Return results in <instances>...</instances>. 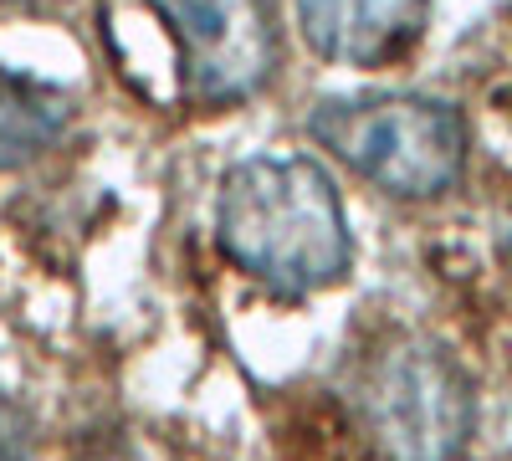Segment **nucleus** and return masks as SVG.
Instances as JSON below:
<instances>
[{
	"label": "nucleus",
	"mask_w": 512,
	"mask_h": 461,
	"mask_svg": "<svg viewBox=\"0 0 512 461\" xmlns=\"http://www.w3.org/2000/svg\"><path fill=\"white\" fill-rule=\"evenodd\" d=\"M431 21V0H297L303 41L338 67H390Z\"/></svg>",
	"instance_id": "39448f33"
},
{
	"label": "nucleus",
	"mask_w": 512,
	"mask_h": 461,
	"mask_svg": "<svg viewBox=\"0 0 512 461\" xmlns=\"http://www.w3.org/2000/svg\"><path fill=\"white\" fill-rule=\"evenodd\" d=\"M216 246L282 298L323 292L354 267L344 200L308 154L236 159L216 190Z\"/></svg>",
	"instance_id": "f257e3e1"
},
{
	"label": "nucleus",
	"mask_w": 512,
	"mask_h": 461,
	"mask_svg": "<svg viewBox=\"0 0 512 461\" xmlns=\"http://www.w3.org/2000/svg\"><path fill=\"white\" fill-rule=\"evenodd\" d=\"M359 415L390 461H456L477 426V390L446 344L395 333L359 369Z\"/></svg>",
	"instance_id": "7ed1b4c3"
},
{
	"label": "nucleus",
	"mask_w": 512,
	"mask_h": 461,
	"mask_svg": "<svg viewBox=\"0 0 512 461\" xmlns=\"http://www.w3.org/2000/svg\"><path fill=\"white\" fill-rule=\"evenodd\" d=\"M36 451V421L11 395H0V461H31Z\"/></svg>",
	"instance_id": "0eeeda50"
},
{
	"label": "nucleus",
	"mask_w": 512,
	"mask_h": 461,
	"mask_svg": "<svg viewBox=\"0 0 512 461\" xmlns=\"http://www.w3.org/2000/svg\"><path fill=\"white\" fill-rule=\"evenodd\" d=\"M67 118L72 108L57 88L0 67V170H16V164L47 154L62 139Z\"/></svg>",
	"instance_id": "423d86ee"
},
{
	"label": "nucleus",
	"mask_w": 512,
	"mask_h": 461,
	"mask_svg": "<svg viewBox=\"0 0 512 461\" xmlns=\"http://www.w3.org/2000/svg\"><path fill=\"white\" fill-rule=\"evenodd\" d=\"M149 11L175 36L185 103L231 108L277 77L282 36L267 0H149Z\"/></svg>",
	"instance_id": "20e7f679"
},
{
	"label": "nucleus",
	"mask_w": 512,
	"mask_h": 461,
	"mask_svg": "<svg viewBox=\"0 0 512 461\" xmlns=\"http://www.w3.org/2000/svg\"><path fill=\"white\" fill-rule=\"evenodd\" d=\"M308 134L338 164L384 195L431 200L466 170V118L446 98L425 93H359L323 98L308 113Z\"/></svg>",
	"instance_id": "f03ea898"
}]
</instances>
